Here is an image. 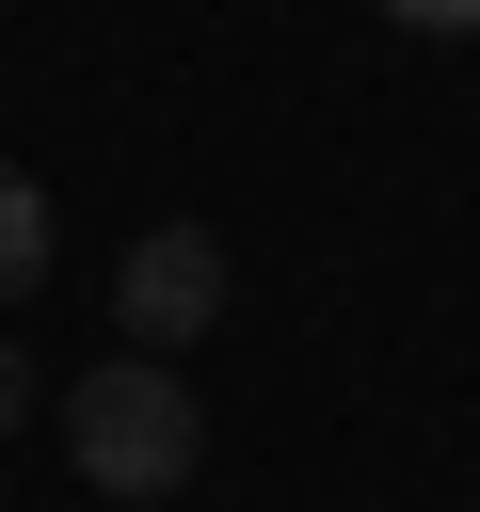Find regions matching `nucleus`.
<instances>
[{"label":"nucleus","mask_w":480,"mask_h":512,"mask_svg":"<svg viewBox=\"0 0 480 512\" xmlns=\"http://www.w3.org/2000/svg\"><path fill=\"white\" fill-rule=\"evenodd\" d=\"M64 464H80L96 496H176V480L208 464V416H192V384H176L160 352H112V368L64 384Z\"/></svg>","instance_id":"f257e3e1"},{"label":"nucleus","mask_w":480,"mask_h":512,"mask_svg":"<svg viewBox=\"0 0 480 512\" xmlns=\"http://www.w3.org/2000/svg\"><path fill=\"white\" fill-rule=\"evenodd\" d=\"M224 320V240L208 224H144L128 272H112V352H192Z\"/></svg>","instance_id":"f03ea898"},{"label":"nucleus","mask_w":480,"mask_h":512,"mask_svg":"<svg viewBox=\"0 0 480 512\" xmlns=\"http://www.w3.org/2000/svg\"><path fill=\"white\" fill-rule=\"evenodd\" d=\"M32 288H48V192H32L16 160H0V320H16Z\"/></svg>","instance_id":"7ed1b4c3"},{"label":"nucleus","mask_w":480,"mask_h":512,"mask_svg":"<svg viewBox=\"0 0 480 512\" xmlns=\"http://www.w3.org/2000/svg\"><path fill=\"white\" fill-rule=\"evenodd\" d=\"M384 16H400V32H432V48H448V32H480V0H384Z\"/></svg>","instance_id":"20e7f679"},{"label":"nucleus","mask_w":480,"mask_h":512,"mask_svg":"<svg viewBox=\"0 0 480 512\" xmlns=\"http://www.w3.org/2000/svg\"><path fill=\"white\" fill-rule=\"evenodd\" d=\"M16 416H32V352L0 336V432H16Z\"/></svg>","instance_id":"39448f33"}]
</instances>
